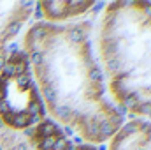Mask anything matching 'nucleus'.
<instances>
[{"mask_svg":"<svg viewBox=\"0 0 151 150\" xmlns=\"http://www.w3.org/2000/svg\"><path fill=\"white\" fill-rule=\"evenodd\" d=\"M42 7H44V9H42V11H44V16L49 18L51 21L67 18V14H65V2L49 0V2H42Z\"/></svg>","mask_w":151,"mask_h":150,"instance_id":"1","label":"nucleus"},{"mask_svg":"<svg viewBox=\"0 0 151 150\" xmlns=\"http://www.w3.org/2000/svg\"><path fill=\"white\" fill-rule=\"evenodd\" d=\"M60 131V127L56 125V122L53 118H44L37 127H35V140H42V138H49V136H56V133Z\"/></svg>","mask_w":151,"mask_h":150,"instance_id":"2","label":"nucleus"},{"mask_svg":"<svg viewBox=\"0 0 151 150\" xmlns=\"http://www.w3.org/2000/svg\"><path fill=\"white\" fill-rule=\"evenodd\" d=\"M51 37L49 34V23L47 21H40L37 25H34L28 32V42H42Z\"/></svg>","mask_w":151,"mask_h":150,"instance_id":"3","label":"nucleus"},{"mask_svg":"<svg viewBox=\"0 0 151 150\" xmlns=\"http://www.w3.org/2000/svg\"><path fill=\"white\" fill-rule=\"evenodd\" d=\"M21 27H23V21H21V20H12L11 23H7L5 30L2 32L0 41H2V42H7L9 39H12L14 36H18V34H19V30H21Z\"/></svg>","mask_w":151,"mask_h":150,"instance_id":"4","label":"nucleus"},{"mask_svg":"<svg viewBox=\"0 0 151 150\" xmlns=\"http://www.w3.org/2000/svg\"><path fill=\"white\" fill-rule=\"evenodd\" d=\"M40 94H42V101L47 103L51 108L56 106V90L55 85H42L40 87Z\"/></svg>","mask_w":151,"mask_h":150,"instance_id":"5","label":"nucleus"},{"mask_svg":"<svg viewBox=\"0 0 151 150\" xmlns=\"http://www.w3.org/2000/svg\"><path fill=\"white\" fill-rule=\"evenodd\" d=\"M65 37H67V41H69L70 44H81V42L86 41V32H84L83 27H74V28H70V30L67 32Z\"/></svg>","mask_w":151,"mask_h":150,"instance_id":"6","label":"nucleus"},{"mask_svg":"<svg viewBox=\"0 0 151 150\" xmlns=\"http://www.w3.org/2000/svg\"><path fill=\"white\" fill-rule=\"evenodd\" d=\"M116 134V129L111 125V122L106 118L99 124V140H109Z\"/></svg>","mask_w":151,"mask_h":150,"instance_id":"7","label":"nucleus"},{"mask_svg":"<svg viewBox=\"0 0 151 150\" xmlns=\"http://www.w3.org/2000/svg\"><path fill=\"white\" fill-rule=\"evenodd\" d=\"M51 110L55 113V117H56L58 120H62V122H69V120L72 118V108L67 106V104H56V106L51 108Z\"/></svg>","mask_w":151,"mask_h":150,"instance_id":"8","label":"nucleus"},{"mask_svg":"<svg viewBox=\"0 0 151 150\" xmlns=\"http://www.w3.org/2000/svg\"><path fill=\"white\" fill-rule=\"evenodd\" d=\"M121 106L127 110V111H135L137 106H139V99H137V94H128L127 97L121 99Z\"/></svg>","mask_w":151,"mask_h":150,"instance_id":"9","label":"nucleus"},{"mask_svg":"<svg viewBox=\"0 0 151 150\" xmlns=\"http://www.w3.org/2000/svg\"><path fill=\"white\" fill-rule=\"evenodd\" d=\"M86 79L91 83V85H99V83H102L104 81V73H102V69L100 67H91L88 73H86Z\"/></svg>","mask_w":151,"mask_h":150,"instance_id":"10","label":"nucleus"},{"mask_svg":"<svg viewBox=\"0 0 151 150\" xmlns=\"http://www.w3.org/2000/svg\"><path fill=\"white\" fill-rule=\"evenodd\" d=\"M28 64L34 66L35 69L44 66V51L42 50H35V51H30L28 53Z\"/></svg>","mask_w":151,"mask_h":150,"instance_id":"11","label":"nucleus"},{"mask_svg":"<svg viewBox=\"0 0 151 150\" xmlns=\"http://www.w3.org/2000/svg\"><path fill=\"white\" fill-rule=\"evenodd\" d=\"M16 85L19 90H28V88H34L35 83L34 79L30 78V74H21V76H16Z\"/></svg>","mask_w":151,"mask_h":150,"instance_id":"12","label":"nucleus"},{"mask_svg":"<svg viewBox=\"0 0 151 150\" xmlns=\"http://www.w3.org/2000/svg\"><path fill=\"white\" fill-rule=\"evenodd\" d=\"M53 145H55V136H49V138L37 140L35 149L37 150H53Z\"/></svg>","mask_w":151,"mask_h":150,"instance_id":"13","label":"nucleus"},{"mask_svg":"<svg viewBox=\"0 0 151 150\" xmlns=\"http://www.w3.org/2000/svg\"><path fill=\"white\" fill-rule=\"evenodd\" d=\"M106 64H107V69L109 71H113V73H118L119 69H121V58H118V57H107L106 58Z\"/></svg>","mask_w":151,"mask_h":150,"instance_id":"14","label":"nucleus"},{"mask_svg":"<svg viewBox=\"0 0 151 150\" xmlns=\"http://www.w3.org/2000/svg\"><path fill=\"white\" fill-rule=\"evenodd\" d=\"M0 76L4 78V79H11V78H14V64H9V62H5V66L2 67V71H0Z\"/></svg>","mask_w":151,"mask_h":150,"instance_id":"15","label":"nucleus"},{"mask_svg":"<svg viewBox=\"0 0 151 150\" xmlns=\"http://www.w3.org/2000/svg\"><path fill=\"white\" fill-rule=\"evenodd\" d=\"M25 113L30 117V115H40V108H39V104H37V101H30L28 103V106H27V110H25Z\"/></svg>","mask_w":151,"mask_h":150,"instance_id":"16","label":"nucleus"},{"mask_svg":"<svg viewBox=\"0 0 151 150\" xmlns=\"http://www.w3.org/2000/svg\"><path fill=\"white\" fill-rule=\"evenodd\" d=\"M44 18V11H42V2H35V9H34V20L40 23Z\"/></svg>","mask_w":151,"mask_h":150,"instance_id":"17","label":"nucleus"},{"mask_svg":"<svg viewBox=\"0 0 151 150\" xmlns=\"http://www.w3.org/2000/svg\"><path fill=\"white\" fill-rule=\"evenodd\" d=\"M70 140H65V138H55V145H53V150H65L67 145H69Z\"/></svg>","mask_w":151,"mask_h":150,"instance_id":"18","label":"nucleus"},{"mask_svg":"<svg viewBox=\"0 0 151 150\" xmlns=\"http://www.w3.org/2000/svg\"><path fill=\"white\" fill-rule=\"evenodd\" d=\"M42 120H44V118H42L40 115H30V117H28V127H34V129H35Z\"/></svg>","mask_w":151,"mask_h":150,"instance_id":"19","label":"nucleus"},{"mask_svg":"<svg viewBox=\"0 0 151 150\" xmlns=\"http://www.w3.org/2000/svg\"><path fill=\"white\" fill-rule=\"evenodd\" d=\"M135 111H139L141 115H151V103H144V104H139L137 106V110Z\"/></svg>","mask_w":151,"mask_h":150,"instance_id":"20","label":"nucleus"},{"mask_svg":"<svg viewBox=\"0 0 151 150\" xmlns=\"http://www.w3.org/2000/svg\"><path fill=\"white\" fill-rule=\"evenodd\" d=\"M127 113H128V111H127V110H125L121 104H116V106L113 108V115L119 117V118H125V117H127Z\"/></svg>","mask_w":151,"mask_h":150,"instance_id":"21","label":"nucleus"},{"mask_svg":"<svg viewBox=\"0 0 151 150\" xmlns=\"http://www.w3.org/2000/svg\"><path fill=\"white\" fill-rule=\"evenodd\" d=\"M11 111V106L7 103V99H0V117H4L5 113Z\"/></svg>","mask_w":151,"mask_h":150,"instance_id":"22","label":"nucleus"},{"mask_svg":"<svg viewBox=\"0 0 151 150\" xmlns=\"http://www.w3.org/2000/svg\"><path fill=\"white\" fill-rule=\"evenodd\" d=\"M7 51H5V48H0V71H2V67L5 66V62H7Z\"/></svg>","mask_w":151,"mask_h":150,"instance_id":"23","label":"nucleus"},{"mask_svg":"<svg viewBox=\"0 0 151 150\" xmlns=\"http://www.w3.org/2000/svg\"><path fill=\"white\" fill-rule=\"evenodd\" d=\"M144 5V16H146V20H151V2H146V4H142Z\"/></svg>","mask_w":151,"mask_h":150,"instance_id":"24","label":"nucleus"},{"mask_svg":"<svg viewBox=\"0 0 151 150\" xmlns=\"http://www.w3.org/2000/svg\"><path fill=\"white\" fill-rule=\"evenodd\" d=\"M62 133H63V136H65L67 140H69V136H70V138L74 136V131H72V127H70V125H65V127L62 129Z\"/></svg>","mask_w":151,"mask_h":150,"instance_id":"25","label":"nucleus"},{"mask_svg":"<svg viewBox=\"0 0 151 150\" xmlns=\"http://www.w3.org/2000/svg\"><path fill=\"white\" fill-rule=\"evenodd\" d=\"M70 141H72V145H74V147H81V145H83V143H84V140H83V136H72V140H70Z\"/></svg>","mask_w":151,"mask_h":150,"instance_id":"26","label":"nucleus"},{"mask_svg":"<svg viewBox=\"0 0 151 150\" xmlns=\"http://www.w3.org/2000/svg\"><path fill=\"white\" fill-rule=\"evenodd\" d=\"M23 134L28 136V138H34V136H35V129H34V127H25V129H23Z\"/></svg>","mask_w":151,"mask_h":150,"instance_id":"27","label":"nucleus"},{"mask_svg":"<svg viewBox=\"0 0 151 150\" xmlns=\"http://www.w3.org/2000/svg\"><path fill=\"white\" fill-rule=\"evenodd\" d=\"M91 7H93V9H91L93 12H99L102 7H106V4H104V2H97V4H91Z\"/></svg>","mask_w":151,"mask_h":150,"instance_id":"28","label":"nucleus"},{"mask_svg":"<svg viewBox=\"0 0 151 150\" xmlns=\"http://www.w3.org/2000/svg\"><path fill=\"white\" fill-rule=\"evenodd\" d=\"M14 150H30V149H28V145L25 141H19V143L14 145Z\"/></svg>","mask_w":151,"mask_h":150,"instance_id":"29","label":"nucleus"},{"mask_svg":"<svg viewBox=\"0 0 151 150\" xmlns=\"http://www.w3.org/2000/svg\"><path fill=\"white\" fill-rule=\"evenodd\" d=\"M65 150H77V149L72 145V141H69V145H67V149H65Z\"/></svg>","mask_w":151,"mask_h":150,"instance_id":"30","label":"nucleus"},{"mask_svg":"<svg viewBox=\"0 0 151 150\" xmlns=\"http://www.w3.org/2000/svg\"><path fill=\"white\" fill-rule=\"evenodd\" d=\"M97 150H107V145H106V143H104V145H99Z\"/></svg>","mask_w":151,"mask_h":150,"instance_id":"31","label":"nucleus"},{"mask_svg":"<svg viewBox=\"0 0 151 150\" xmlns=\"http://www.w3.org/2000/svg\"><path fill=\"white\" fill-rule=\"evenodd\" d=\"M5 127V124H4V120H2V117H0V129H4Z\"/></svg>","mask_w":151,"mask_h":150,"instance_id":"32","label":"nucleus"},{"mask_svg":"<svg viewBox=\"0 0 151 150\" xmlns=\"http://www.w3.org/2000/svg\"><path fill=\"white\" fill-rule=\"evenodd\" d=\"M135 150H146V149H142V147H139V149H135Z\"/></svg>","mask_w":151,"mask_h":150,"instance_id":"33","label":"nucleus"},{"mask_svg":"<svg viewBox=\"0 0 151 150\" xmlns=\"http://www.w3.org/2000/svg\"><path fill=\"white\" fill-rule=\"evenodd\" d=\"M0 150H4V147H2V145H0Z\"/></svg>","mask_w":151,"mask_h":150,"instance_id":"34","label":"nucleus"}]
</instances>
